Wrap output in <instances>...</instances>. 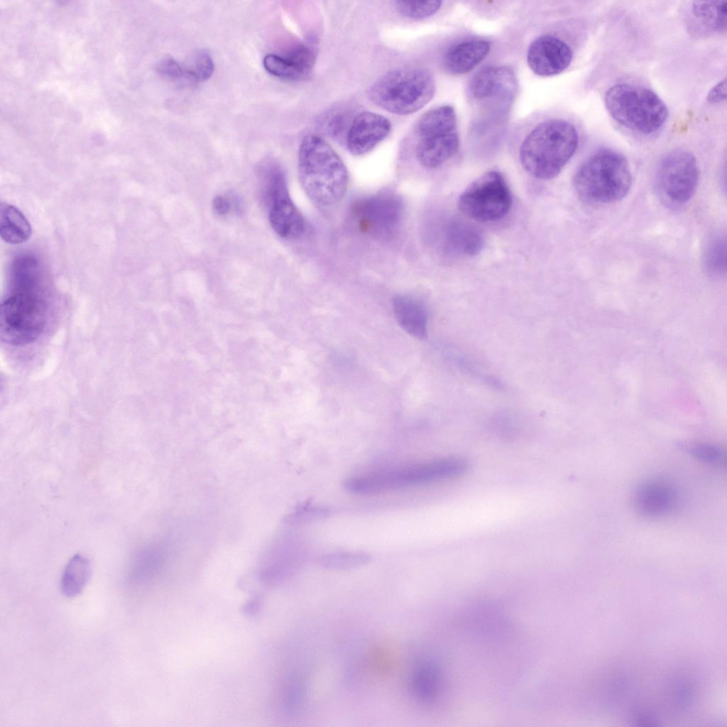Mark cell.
Here are the masks:
<instances>
[{
  "label": "cell",
  "instance_id": "obj_5",
  "mask_svg": "<svg viewBox=\"0 0 727 727\" xmlns=\"http://www.w3.org/2000/svg\"><path fill=\"white\" fill-rule=\"evenodd\" d=\"M434 92V79L428 70L409 67L390 70L381 76L370 86L368 96L388 112L407 115L424 107Z\"/></svg>",
  "mask_w": 727,
  "mask_h": 727
},
{
  "label": "cell",
  "instance_id": "obj_8",
  "mask_svg": "<svg viewBox=\"0 0 727 727\" xmlns=\"http://www.w3.org/2000/svg\"><path fill=\"white\" fill-rule=\"evenodd\" d=\"M512 195L502 174L490 170L475 179L458 199L459 210L479 222L505 217L512 206Z\"/></svg>",
  "mask_w": 727,
  "mask_h": 727
},
{
  "label": "cell",
  "instance_id": "obj_32",
  "mask_svg": "<svg viewBox=\"0 0 727 727\" xmlns=\"http://www.w3.org/2000/svg\"><path fill=\"white\" fill-rule=\"evenodd\" d=\"M193 70L199 81H204L211 77L214 72V62L210 55L205 50H199L194 57Z\"/></svg>",
  "mask_w": 727,
  "mask_h": 727
},
{
  "label": "cell",
  "instance_id": "obj_15",
  "mask_svg": "<svg viewBox=\"0 0 727 727\" xmlns=\"http://www.w3.org/2000/svg\"><path fill=\"white\" fill-rule=\"evenodd\" d=\"M516 78L507 66H489L479 70L469 84V97L478 102L491 99L508 101L513 97Z\"/></svg>",
  "mask_w": 727,
  "mask_h": 727
},
{
  "label": "cell",
  "instance_id": "obj_10",
  "mask_svg": "<svg viewBox=\"0 0 727 727\" xmlns=\"http://www.w3.org/2000/svg\"><path fill=\"white\" fill-rule=\"evenodd\" d=\"M264 176L263 197L271 227L282 238H299L305 231V220L290 197L283 170L270 162L264 165Z\"/></svg>",
  "mask_w": 727,
  "mask_h": 727
},
{
  "label": "cell",
  "instance_id": "obj_28",
  "mask_svg": "<svg viewBox=\"0 0 727 727\" xmlns=\"http://www.w3.org/2000/svg\"><path fill=\"white\" fill-rule=\"evenodd\" d=\"M438 684V674L431 665H425L415 672L412 680V687L416 696L424 701L432 699L436 693Z\"/></svg>",
  "mask_w": 727,
  "mask_h": 727
},
{
  "label": "cell",
  "instance_id": "obj_31",
  "mask_svg": "<svg viewBox=\"0 0 727 727\" xmlns=\"http://www.w3.org/2000/svg\"><path fill=\"white\" fill-rule=\"evenodd\" d=\"M688 452L697 460L709 464H720L724 460V454L718 447L709 444H694L687 448Z\"/></svg>",
  "mask_w": 727,
  "mask_h": 727
},
{
  "label": "cell",
  "instance_id": "obj_27",
  "mask_svg": "<svg viewBox=\"0 0 727 727\" xmlns=\"http://www.w3.org/2000/svg\"><path fill=\"white\" fill-rule=\"evenodd\" d=\"M156 71L164 78L181 87H190L199 82L192 70L184 68L172 58L161 60L156 66Z\"/></svg>",
  "mask_w": 727,
  "mask_h": 727
},
{
  "label": "cell",
  "instance_id": "obj_21",
  "mask_svg": "<svg viewBox=\"0 0 727 727\" xmlns=\"http://www.w3.org/2000/svg\"><path fill=\"white\" fill-rule=\"evenodd\" d=\"M92 573L90 562L76 554L67 564L60 580V589L68 598L79 595L87 584Z\"/></svg>",
  "mask_w": 727,
  "mask_h": 727
},
{
  "label": "cell",
  "instance_id": "obj_3",
  "mask_svg": "<svg viewBox=\"0 0 727 727\" xmlns=\"http://www.w3.org/2000/svg\"><path fill=\"white\" fill-rule=\"evenodd\" d=\"M579 143L576 127L561 118H549L535 125L523 140L519 159L532 177L547 180L559 175Z\"/></svg>",
  "mask_w": 727,
  "mask_h": 727
},
{
  "label": "cell",
  "instance_id": "obj_17",
  "mask_svg": "<svg viewBox=\"0 0 727 727\" xmlns=\"http://www.w3.org/2000/svg\"><path fill=\"white\" fill-rule=\"evenodd\" d=\"M459 138L456 132L420 139L416 147L419 163L429 169L440 167L458 152Z\"/></svg>",
  "mask_w": 727,
  "mask_h": 727
},
{
  "label": "cell",
  "instance_id": "obj_16",
  "mask_svg": "<svg viewBox=\"0 0 727 727\" xmlns=\"http://www.w3.org/2000/svg\"><path fill=\"white\" fill-rule=\"evenodd\" d=\"M490 49V43L483 40L472 39L459 42L446 50L442 58L443 66L451 74H465L483 61Z\"/></svg>",
  "mask_w": 727,
  "mask_h": 727
},
{
  "label": "cell",
  "instance_id": "obj_7",
  "mask_svg": "<svg viewBox=\"0 0 727 727\" xmlns=\"http://www.w3.org/2000/svg\"><path fill=\"white\" fill-rule=\"evenodd\" d=\"M467 462L448 457L426 463L348 478L346 490L359 494L379 493L457 477L467 469Z\"/></svg>",
  "mask_w": 727,
  "mask_h": 727
},
{
  "label": "cell",
  "instance_id": "obj_35",
  "mask_svg": "<svg viewBox=\"0 0 727 727\" xmlns=\"http://www.w3.org/2000/svg\"><path fill=\"white\" fill-rule=\"evenodd\" d=\"M214 212L219 215H225L231 209V202L228 197L222 195L215 197L212 202Z\"/></svg>",
  "mask_w": 727,
  "mask_h": 727
},
{
  "label": "cell",
  "instance_id": "obj_2",
  "mask_svg": "<svg viewBox=\"0 0 727 727\" xmlns=\"http://www.w3.org/2000/svg\"><path fill=\"white\" fill-rule=\"evenodd\" d=\"M297 170L304 192L317 208L331 209L344 197L349 182L347 168L321 137H304L298 151Z\"/></svg>",
  "mask_w": 727,
  "mask_h": 727
},
{
  "label": "cell",
  "instance_id": "obj_6",
  "mask_svg": "<svg viewBox=\"0 0 727 727\" xmlns=\"http://www.w3.org/2000/svg\"><path fill=\"white\" fill-rule=\"evenodd\" d=\"M606 107L621 125L644 135L660 130L668 117L664 101L651 89L629 83H618L606 92Z\"/></svg>",
  "mask_w": 727,
  "mask_h": 727
},
{
  "label": "cell",
  "instance_id": "obj_33",
  "mask_svg": "<svg viewBox=\"0 0 727 727\" xmlns=\"http://www.w3.org/2000/svg\"><path fill=\"white\" fill-rule=\"evenodd\" d=\"M327 119V130L329 133H331L334 136H337L340 131L343 130L346 124H349L348 116H346V113L340 111H337L335 113Z\"/></svg>",
  "mask_w": 727,
  "mask_h": 727
},
{
  "label": "cell",
  "instance_id": "obj_30",
  "mask_svg": "<svg viewBox=\"0 0 727 727\" xmlns=\"http://www.w3.org/2000/svg\"><path fill=\"white\" fill-rule=\"evenodd\" d=\"M330 513L331 510L324 506L303 505L290 513L286 521L290 524H307L325 519Z\"/></svg>",
  "mask_w": 727,
  "mask_h": 727
},
{
  "label": "cell",
  "instance_id": "obj_24",
  "mask_svg": "<svg viewBox=\"0 0 727 727\" xmlns=\"http://www.w3.org/2000/svg\"><path fill=\"white\" fill-rule=\"evenodd\" d=\"M263 66L270 74L290 81L305 80L312 72L295 58L286 53L283 55L274 54L266 55L263 59Z\"/></svg>",
  "mask_w": 727,
  "mask_h": 727
},
{
  "label": "cell",
  "instance_id": "obj_25",
  "mask_svg": "<svg viewBox=\"0 0 727 727\" xmlns=\"http://www.w3.org/2000/svg\"><path fill=\"white\" fill-rule=\"evenodd\" d=\"M371 556L364 552H333L324 554L317 559V564L324 569L342 570L356 568L369 562Z\"/></svg>",
  "mask_w": 727,
  "mask_h": 727
},
{
  "label": "cell",
  "instance_id": "obj_4",
  "mask_svg": "<svg viewBox=\"0 0 727 727\" xmlns=\"http://www.w3.org/2000/svg\"><path fill=\"white\" fill-rule=\"evenodd\" d=\"M632 184L629 164L612 151L598 152L587 159L577 170L574 187L579 199L599 205L618 202L628 193Z\"/></svg>",
  "mask_w": 727,
  "mask_h": 727
},
{
  "label": "cell",
  "instance_id": "obj_9",
  "mask_svg": "<svg viewBox=\"0 0 727 727\" xmlns=\"http://www.w3.org/2000/svg\"><path fill=\"white\" fill-rule=\"evenodd\" d=\"M699 177V166L694 155L684 149H674L665 154L657 165L655 190L667 207H681L694 196Z\"/></svg>",
  "mask_w": 727,
  "mask_h": 727
},
{
  "label": "cell",
  "instance_id": "obj_26",
  "mask_svg": "<svg viewBox=\"0 0 727 727\" xmlns=\"http://www.w3.org/2000/svg\"><path fill=\"white\" fill-rule=\"evenodd\" d=\"M725 236L718 235L709 242L704 251V263L706 270L713 276H722L726 273V251Z\"/></svg>",
  "mask_w": 727,
  "mask_h": 727
},
{
  "label": "cell",
  "instance_id": "obj_23",
  "mask_svg": "<svg viewBox=\"0 0 727 727\" xmlns=\"http://www.w3.org/2000/svg\"><path fill=\"white\" fill-rule=\"evenodd\" d=\"M690 10L696 23L706 30L716 32L726 29V1H694Z\"/></svg>",
  "mask_w": 727,
  "mask_h": 727
},
{
  "label": "cell",
  "instance_id": "obj_22",
  "mask_svg": "<svg viewBox=\"0 0 727 727\" xmlns=\"http://www.w3.org/2000/svg\"><path fill=\"white\" fill-rule=\"evenodd\" d=\"M446 244L455 253L474 256L481 250L483 240L474 228L462 223L452 222L446 231Z\"/></svg>",
  "mask_w": 727,
  "mask_h": 727
},
{
  "label": "cell",
  "instance_id": "obj_11",
  "mask_svg": "<svg viewBox=\"0 0 727 727\" xmlns=\"http://www.w3.org/2000/svg\"><path fill=\"white\" fill-rule=\"evenodd\" d=\"M354 214L361 230L372 235L385 236L398 225L403 205L395 195H379L360 201L354 207Z\"/></svg>",
  "mask_w": 727,
  "mask_h": 727
},
{
  "label": "cell",
  "instance_id": "obj_34",
  "mask_svg": "<svg viewBox=\"0 0 727 727\" xmlns=\"http://www.w3.org/2000/svg\"><path fill=\"white\" fill-rule=\"evenodd\" d=\"M726 98V80L719 82L708 93L707 101L709 103H718Z\"/></svg>",
  "mask_w": 727,
  "mask_h": 727
},
{
  "label": "cell",
  "instance_id": "obj_29",
  "mask_svg": "<svg viewBox=\"0 0 727 727\" xmlns=\"http://www.w3.org/2000/svg\"><path fill=\"white\" fill-rule=\"evenodd\" d=\"M440 1H396V10L403 16L421 20L436 13L442 6Z\"/></svg>",
  "mask_w": 727,
  "mask_h": 727
},
{
  "label": "cell",
  "instance_id": "obj_19",
  "mask_svg": "<svg viewBox=\"0 0 727 727\" xmlns=\"http://www.w3.org/2000/svg\"><path fill=\"white\" fill-rule=\"evenodd\" d=\"M457 116L453 107L440 106L427 111L419 119L416 131L420 139L455 132Z\"/></svg>",
  "mask_w": 727,
  "mask_h": 727
},
{
  "label": "cell",
  "instance_id": "obj_13",
  "mask_svg": "<svg viewBox=\"0 0 727 727\" xmlns=\"http://www.w3.org/2000/svg\"><path fill=\"white\" fill-rule=\"evenodd\" d=\"M390 131L391 123L384 116L361 111L353 117L346 132L347 148L354 155H364L383 141Z\"/></svg>",
  "mask_w": 727,
  "mask_h": 727
},
{
  "label": "cell",
  "instance_id": "obj_20",
  "mask_svg": "<svg viewBox=\"0 0 727 727\" xmlns=\"http://www.w3.org/2000/svg\"><path fill=\"white\" fill-rule=\"evenodd\" d=\"M0 235L11 244L26 241L31 235V226L24 214L16 207L1 202L0 207Z\"/></svg>",
  "mask_w": 727,
  "mask_h": 727
},
{
  "label": "cell",
  "instance_id": "obj_12",
  "mask_svg": "<svg viewBox=\"0 0 727 727\" xmlns=\"http://www.w3.org/2000/svg\"><path fill=\"white\" fill-rule=\"evenodd\" d=\"M573 51L563 40L552 35L535 39L527 52V62L537 75L550 77L564 72L571 64Z\"/></svg>",
  "mask_w": 727,
  "mask_h": 727
},
{
  "label": "cell",
  "instance_id": "obj_18",
  "mask_svg": "<svg viewBox=\"0 0 727 727\" xmlns=\"http://www.w3.org/2000/svg\"><path fill=\"white\" fill-rule=\"evenodd\" d=\"M393 308L397 322L405 332L417 339L427 336V312L420 301L397 296L393 299Z\"/></svg>",
  "mask_w": 727,
  "mask_h": 727
},
{
  "label": "cell",
  "instance_id": "obj_1",
  "mask_svg": "<svg viewBox=\"0 0 727 727\" xmlns=\"http://www.w3.org/2000/svg\"><path fill=\"white\" fill-rule=\"evenodd\" d=\"M21 263L1 306V336L7 344L22 346L33 343L45 332L54 318L48 290L39 281L33 260Z\"/></svg>",
  "mask_w": 727,
  "mask_h": 727
},
{
  "label": "cell",
  "instance_id": "obj_14",
  "mask_svg": "<svg viewBox=\"0 0 727 727\" xmlns=\"http://www.w3.org/2000/svg\"><path fill=\"white\" fill-rule=\"evenodd\" d=\"M679 494L675 486L662 479L647 480L638 486L633 495L636 511L646 518L665 516L675 510Z\"/></svg>",
  "mask_w": 727,
  "mask_h": 727
}]
</instances>
